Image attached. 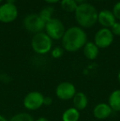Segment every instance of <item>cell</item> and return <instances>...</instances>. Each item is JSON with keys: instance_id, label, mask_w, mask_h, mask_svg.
I'll return each mask as SVG.
<instances>
[{"instance_id": "obj_6", "label": "cell", "mask_w": 120, "mask_h": 121, "mask_svg": "<svg viewBox=\"0 0 120 121\" xmlns=\"http://www.w3.org/2000/svg\"><path fill=\"white\" fill-rule=\"evenodd\" d=\"M44 95L37 91L27 93L23 100V105L28 110H36L44 105Z\"/></svg>"}, {"instance_id": "obj_17", "label": "cell", "mask_w": 120, "mask_h": 121, "mask_svg": "<svg viewBox=\"0 0 120 121\" xmlns=\"http://www.w3.org/2000/svg\"><path fill=\"white\" fill-rule=\"evenodd\" d=\"M54 10V8H52V7H50V6H48V7H46V8H43V9L40 12L39 16H40V17H41V19L46 23L47 22L50 21L51 18H53L52 17V15H53Z\"/></svg>"}, {"instance_id": "obj_2", "label": "cell", "mask_w": 120, "mask_h": 121, "mask_svg": "<svg viewBox=\"0 0 120 121\" xmlns=\"http://www.w3.org/2000/svg\"><path fill=\"white\" fill-rule=\"evenodd\" d=\"M75 18L80 27L90 28L98 21V12L93 5L88 3L78 4L75 11Z\"/></svg>"}, {"instance_id": "obj_7", "label": "cell", "mask_w": 120, "mask_h": 121, "mask_svg": "<svg viewBox=\"0 0 120 121\" xmlns=\"http://www.w3.org/2000/svg\"><path fill=\"white\" fill-rule=\"evenodd\" d=\"M114 41V35H113L111 30L109 28L99 29L96 32L95 35V42L94 43L97 45L98 48L105 49L110 46V45Z\"/></svg>"}, {"instance_id": "obj_24", "label": "cell", "mask_w": 120, "mask_h": 121, "mask_svg": "<svg viewBox=\"0 0 120 121\" xmlns=\"http://www.w3.org/2000/svg\"><path fill=\"white\" fill-rule=\"evenodd\" d=\"M35 121H50V120H49L47 118H45V117H40V118H38Z\"/></svg>"}, {"instance_id": "obj_23", "label": "cell", "mask_w": 120, "mask_h": 121, "mask_svg": "<svg viewBox=\"0 0 120 121\" xmlns=\"http://www.w3.org/2000/svg\"><path fill=\"white\" fill-rule=\"evenodd\" d=\"M45 3H50V4H52V3H56L58 2H59L60 0H44Z\"/></svg>"}, {"instance_id": "obj_29", "label": "cell", "mask_w": 120, "mask_h": 121, "mask_svg": "<svg viewBox=\"0 0 120 121\" xmlns=\"http://www.w3.org/2000/svg\"><path fill=\"white\" fill-rule=\"evenodd\" d=\"M2 1H3V0H0V3H1V2H2Z\"/></svg>"}, {"instance_id": "obj_14", "label": "cell", "mask_w": 120, "mask_h": 121, "mask_svg": "<svg viewBox=\"0 0 120 121\" xmlns=\"http://www.w3.org/2000/svg\"><path fill=\"white\" fill-rule=\"evenodd\" d=\"M108 104L114 111H120V89L114 90L110 93Z\"/></svg>"}, {"instance_id": "obj_1", "label": "cell", "mask_w": 120, "mask_h": 121, "mask_svg": "<svg viewBox=\"0 0 120 121\" xmlns=\"http://www.w3.org/2000/svg\"><path fill=\"white\" fill-rule=\"evenodd\" d=\"M87 42V35L80 26H72L66 30L62 38L63 49L67 52H76L83 48Z\"/></svg>"}, {"instance_id": "obj_8", "label": "cell", "mask_w": 120, "mask_h": 121, "mask_svg": "<svg viewBox=\"0 0 120 121\" xmlns=\"http://www.w3.org/2000/svg\"><path fill=\"white\" fill-rule=\"evenodd\" d=\"M56 96L58 99L62 100H72V98L77 93L76 87L72 82H62L57 86L55 90Z\"/></svg>"}, {"instance_id": "obj_28", "label": "cell", "mask_w": 120, "mask_h": 121, "mask_svg": "<svg viewBox=\"0 0 120 121\" xmlns=\"http://www.w3.org/2000/svg\"><path fill=\"white\" fill-rule=\"evenodd\" d=\"M118 80H119V82L120 83V71L119 72V73H118Z\"/></svg>"}, {"instance_id": "obj_12", "label": "cell", "mask_w": 120, "mask_h": 121, "mask_svg": "<svg viewBox=\"0 0 120 121\" xmlns=\"http://www.w3.org/2000/svg\"><path fill=\"white\" fill-rule=\"evenodd\" d=\"M72 101H73L74 108L78 110L79 111L85 110L88 105V98L87 95L82 91H78V92L77 91L75 96L72 98Z\"/></svg>"}, {"instance_id": "obj_26", "label": "cell", "mask_w": 120, "mask_h": 121, "mask_svg": "<svg viewBox=\"0 0 120 121\" xmlns=\"http://www.w3.org/2000/svg\"><path fill=\"white\" fill-rule=\"evenodd\" d=\"M7 3H10V4H14V3L16 2V0H6Z\"/></svg>"}, {"instance_id": "obj_18", "label": "cell", "mask_w": 120, "mask_h": 121, "mask_svg": "<svg viewBox=\"0 0 120 121\" xmlns=\"http://www.w3.org/2000/svg\"><path fill=\"white\" fill-rule=\"evenodd\" d=\"M8 121H34V119L30 114L22 112L15 115Z\"/></svg>"}, {"instance_id": "obj_11", "label": "cell", "mask_w": 120, "mask_h": 121, "mask_svg": "<svg viewBox=\"0 0 120 121\" xmlns=\"http://www.w3.org/2000/svg\"><path fill=\"white\" fill-rule=\"evenodd\" d=\"M112 112L113 110L109 105V104L99 103L94 107L93 115L98 120H105L112 115Z\"/></svg>"}, {"instance_id": "obj_20", "label": "cell", "mask_w": 120, "mask_h": 121, "mask_svg": "<svg viewBox=\"0 0 120 121\" xmlns=\"http://www.w3.org/2000/svg\"><path fill=\"white\" fill-rule=\"evenodd\" d=\"M112 13L116 19L120 20V2H118L117 3H115V5L113 8Z\"/></svg>"}, {"instance_id": "obj_19", "label": "cell", "mask_w": 120, "mask_h": 121, "mask_svg": "<svg viewBox=\"0 0 120 121\" xmlns=\"http://www.w3.org/2000/svg\"><path fill=\"white\" fill-rule=\"evenodd\" d=\"M62 54H63V49L59 46L55 47L51 50V55L54 59H58V58L62 57Z\"/></svg>"}, {"instance_id": "obj_10", "label": "cell", "mask_w": 120, "mask_h": 121, "mask_svg": "<svg viewBox=\"0 0 120 121\" xmlns=\"http://www.w3.org/2000/svg\"><path fill=\"white\" fill-rule=\"evenodd\" d=\"M98 22L104 28L112 27L113 25L116 22V18L114 17L112 11L109 10H102L98 13Z\"/></svg>"}, {"instance_id": "obj_16", "label": "cell", "mask_w": 120, "mask_h": 121, "mask_svg": "<svg viewBox=\"0 0 120 121\" xmlns=\"http://www.w3.org/2000/svg\"><path fill=\"white\" fill-rule=\"evenodd\" d=\"M61 8L66 13H75L77 8V4L74 0H61Z\"/></svg>"}, {"instance_id": "obj_5", "label": "cell", "mask_w": 120, "mask_h": 121, "mask_svg": "<svg viewBox=\"0 0 120 121\" xmlns=\"http://www.w3.org/2000/svg\"><path fill=\"white\" fill-rule=\"evenodd\" d=\"M45 24L46 23L41 19L39 14H30L26 16L23 21L25 28L34 35L42 32L45 28Z\"/></svg>"}, {"instance_id": "obj_15", "label": "cell", "mask_w": 120, "mask_h": 121, "mask_svg": "<svg viewBox=\"0 0 120 121\" xmlns=\"http://www.w3.org/2000/svg\"><path fill=\"white\" fill-rule=\"evenodd\" d=\"M80 119V111L74 107H71L62 113V121H78Z\"/></svg>"}, {"instance_id": "obj_3", "label": "cell", "mask_w": 120, "mask_h": 121, "mask_svg": "<svg viewBox=\"0 0 120 121\" xmlns=\"http://www.w3.org/2000/svg\"><path fill=\"white\" fill-rule=\"evenodd\" d=\"M52 39L45 32L35 34L31 39V48L38 54H45L52 49Z\"/></svg>"}, {"instance_id": "obj_9", "label": "cell", "mask_w": 120, "mask_h": 121, "mask_svg": "<svg viewBox=\"0 0 120 121\" xmlns=\"http://www.w3.org/2000/svg\"><path fill=\"white\" fill-rule=\"evenodd\" d=\"M18 16V10L15 4L4 3L0 6V22L10 23L15 21Z\"/></svg>"}, {"instance_id": "obj_27", "label": "cell", "mask_w": 120, "mask_h": 121, "mask_svg": "<svg viewBox=\"0 0 120 121\" xmlns=\"http://www.w3.org/2000/svg\"><path fill=\"white\" fill-rule=\"evenodd\" d=\"M0 121H8V120H7V119L5 118L4 116H3V115H0Z\"/></svg>"}, {"instance_id": "obj_21", "label": "cell", "mask_w": 120, "mask_h": 121, "mask_svg": "<svg viewBox=\"0 0 120 121\" xmlns=\"http://www.w3.org/2000/svg\"><path fill=\"white\" fill-rule=\"evenodd\" d=\"M111 31H112L113 35H120V22H116L113 26L111 27Z\"/></svg>"}, {"instance_id": "obj_4", "label": "cell", "mask_w": 120, "mask_h": 121, "mask_svg": "<svg viewBox=\"0 0 120 121\" xmlns=\"http://www.w3.org/2000/svg\"><path fill=\"white\" fill-rule=\"evenodd\" d=\"M45 33L52 39V40H62L64 33H65V26L63 23L58 18H51L45 24Z\"/></svg>"}, {"instance_id": "obj_13", "label": "cell", "mask_w": 120, "mask_h": 121, "mask_svg": "<svg viewBox=\"0 0 120 121\" xmlns=\"http://www.w3.org/2000/svg\"><path fill=\"white\" fill-rule=\"evenodd\" d=\"M83 54L87 59L94 60L99 54V48L93 42H87L83 47Z\"/></svg>"}, {"instance_id": "obj_25", "label": "cell", "mask_w": 120, "mask_h": 121, "mask_svg": "<svg viewBox=\"0 0 120 121\" xmlns=\"http://www.w3.org/2000/svg\"><path fill=\"white\" fill-rule=\"evenodd\" d=\"M77 4H82V3H87V0H74Z\"/></svg>"}, {"instance_id": "obj_22", "label": "cell", "mask_w": 120, "mask_h": 121, "mask_svg": "<svg viewBox=\"0 0 120 121\" xmlns=\"http://www.w3.org/2000/svg\"><path fill=\"white\" fill-rule=\"evenodd\" d=\"M52 103H53V99L51 97L45 96V98H44V105L49 106V105H51Z\"/></svg>"}]
</instances>
